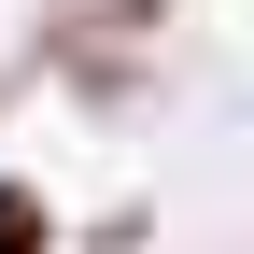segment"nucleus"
<instances>
[{"instance_id": "f257e3e1", "label": "nucleus", "mask_w": 254, "mask_h": 254, "mask_svg": "<svg viewBox=\"0 0 254 254\" xmlns=\"http://www.w3.org/2000/svg\"><path fill=\"white\" fill-rule=\"evenodd\" d=\"M0 254H43V198H14V184H0Z\"/></svg>"}]
</instances>
